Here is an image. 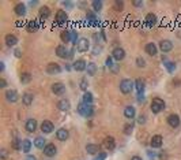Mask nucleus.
<instances>
[{
    "mask_svg": "<svg viewBox=\"0 0 181 160\" xmlns=\"http://www.w3.org/2000/svg\"><path fill=\"white\" fill-rule=\"evenodd\" d=\"M78 112L82 115V116L85 118H91L94 115V107L93 105H89V104H79L78 105Z\"/></svg>",
    "mask_w": 181,
    "mask_h": 160,
    "instance_id": "f257e3e1",
    "label": "nucleus"
},
{
    "mask_svg": "<svg viewBox=\"0 0 181 160\" xmlns=\"http://www.w3.org/2000/svg\"><path fill=\"white\" fill-rule=\"evenodd\" d=\"M165 107H166V104H165V101L162 100V99H159V97L152 99V101H151V112L152 114H159L161 111L165 110Z\"/></svg>",
    "mask_w": 181,
    "mask_h": 160,
    "instance_id": "f03ea898",
    "label": "nucleus"
},
{
    "mask_svg": "<svg viewBox=\"0 0 181 160\" xmlns=\"http://www.w3.org/2000/svg\"><path fill=\"white\" fill-rule=\"evenodd\" d=\"M135 88V82L131 81V79H123L121 82H120V91H121V93L124 95H128L132 92V89Z\"/></svg>",
    "mask_w": 181,
    "mask_h": 160,
    "instance_id": "7ed1b4c3",
    "label": "nucleus"
},
{
    "mask_svg": "<svg viewBox=\"0 0 181 160\" xmlns=\"http://www.w3.org/2000/svg\"><path fill=\"white\" fill-rule=\"evenodd\" d=\"M89 48H90V43H89L87 38H79L78 43H76V49L79 52H87Z\"/></svg>",
    "mask_w": 181,
    "mask_h": 160,
    "instance_id": "20e7f679",
    "label": "nucleus"
},
{
    "mask_svg": "<svg viewBox=\"0 0 181 160\" xmlns=\"http://www.w3.org/2000/svg\"><path fill=\"white\" fill-rule=\"evenodd\" d=\"M6 99H7L8 103H17L19 100V95L15 89H10V91L6 92Z\"/></svg>",
    "mask_w": 181,
    "mask_h": 160,
    "instance_id": "39448f33",
    "label": "nucleus"
},
{
    "mask_svg": "<svg viewBox=\"0 0 181 160\" xmlns=\"http://www.w3.org/2000/svg\"><path fill=\"white\" fill-rule=\"evenodd\" d=\"M167 124L173 129H177L180 126V116L177 114H171L167 116Z\"/></svg>",
    "mask_w": 181,
    "mask_h": 160,
    "instance_id": "423d86ee",
    "label": "nucleus"
},
{
    "mask_svg": "<svg viewBox=\"0 0 181 160\" xmlns=\"http://www.w3.org/2000/svg\"><path fill=\"white\" fill-rule=\"evenodd\" d=\"M112 57L114 60H117V62H120V60H123L124 57H125V51L120 47L114 48V49L112 51Z\"/></svg>",
    "mask_w": 181,
    "mask_h": 160,
    "instance_id": "0eeeda50",
    "label": "nucleus"
},
{
    "mask_svg": "<svg viewBox=\"0 0 181 160\" xmlns=\"http://www.w3.org/2000/svg\"><path fill=\"white\" fill-rule=\"evenodd\" d=\"M52 92L57 96H63L65 93V85L61 84V82H56V84L52 85Z\"/></svg>",
    "mask_w": 181,
    "mask_h": 160,
    "instance_id": "6e6552de",
    "label": "nucleus"
},
{
    "mask_svg": "<svg viewBox=\"0 0 181 160\" xmlns=\"http://www.w3.org/2000/svg\"><path fill=\"white\" fill-rule=\"evenodd\" d=\"M53 130H55V126H53V123L50 120H44L41 123V132L44 134H50Z\"/></svg>",
    "mask_w": 181,
    "mask_h": 160,
    "instance_id": "1a4fd4ad",
    "label": "nucleus"
},
{
    "mask_svg": "<svg viewBox=\"0 0 181 160\" xmlns=\"http://www.w3.org/2000/svg\"><path fill=\"white\" fill-rule=\"evenodd\" d=\"M46 73L50 75L59 74V73H61V67H60V65H57V63H49L46 66Z\"/></svg>",
    "mask_w": 181,
    "mask_h": 160,
    "instance_id": "9d476101",
    "label": "nucleus"
},
{
    "mask_svg": "<svg viewBox=\"0 0 181 160\" xmlns=\"http://www.w3.org/2000/svg\"><path fill=\"white\" fill-rule=\"evenodd\" d=\"M57 153V148L55 146V144H46V146L44 148V155L48 158H53Z\"/></svg>",
    "mask_w": 181,
    "mask_h": 160,
    "instance_id": "9b49d317",
    "label": "nucleus"
},
{
    "mask_svg": "<svg viewBox=\"0 0 181 160\" xmlns=\"http://www.w3.org/2000/svg\"><path fill=\"white\" fill-rule=\"evenodd\" d=\"M67 19H68V15H67L65 11L59 10V11L56 12V23L57 25H64L67 22Z\"/></svg>",
    "mask_w": 181,
    "mask_h": 160,
    "instance_id": "f8f14e48",
    "label": "nucleus"
},
{
    "mask_svg": "<svg viewBox=\"0 0 181 160\" xmlns=\"http://www.w3.org/2000/svg\"><path fill=\"white\" fill-rule=\"evenodd\" d=\"M56 55L61 59H68L69 57V51L65 48V45H59L56 48Z\"/></svg>",
    "mask_w": 181,
    "mask_h": 160,
    "instance_id": "ddd939ff",
    "label": "nucleus"
},
{
    "mask_svg": "<svg viewBox=\"0 0 181 160\" xmlns=\"http://www.w3.org/2000/svg\"><path fill=\"white\" fill-rule=\"evenodd\" d=\"M25 129H26L29 133H34L37 130V120L33 119V118L27 119L26 123H25Z\"/></svg>",
    "mask_w": 181,
    "mask_h": 160,
    "instance_id": "4468645a",
    "label": "nucleus"
},
{
    "mask_svg": "<svg viewBox=\"0 0 181 160\" xmlns=\"http://www.w3.org/2000/svg\"><path fill=\"white\" fill-rule=\"evenodd\" d=\"M68 137H69V133L67 129H64V127H61V129H59L56 132V138L59 140V141H67Z\"/></svg>",
    "mask_w": 181,
    "mask_h": 160,
    "instance_id": "2eb2a0df",
    "label": "nucleus"
},
{
    "mask_svg": "<svg viewBox=\"0 0 181 160\" xmlns=\"http://www.w3.org/2000/svg\"><path fill=\"white\" fill-rule=\"evenodd\" d=\"M159 49L162 52H170L173 49V43L170 40H162L159 43Z\"/></svg>",
    "mask_w": 181,
    "mask_h": 160,
    "instance_id": "dca6fc26",
    "label": "nucleus"
},
{
    "mask_svg": "<svg viewBox=\"0 0 181 160\" xmlns=\"http://www.w3.org/2000/svg\"><path fill=\"white\" fill-rule=\"evenodd\" d=\"M74 70L75 71H85L86 69H87V63H86V60L83 59H78L74 62Z\"/></svg>",
    "mask_w": 181,
    "mask_h": 160,
    "instance_id": "f3484780",
    "label": "nucleus"
},
{
    "mask_svg": "<svg viewBox=\"0 0 181 160\" xmlns=\"http://www.w3.org/2000/svg\"><path fill=\"white\" fill-rule=\"evenodd\" d=\"M162 144H163V138H162V136H159V134L152 136L151 142H150V145L152 146V148H161Z\"/></svg>",
    "mask_w": 181,
    "mask_h": 160,
    "instance_id": "a211bd4d",
    "label": "nucleus"
},
{
    "mask_svg": "<svg viewBox=\"0 0 181 160\" xmlns=\"http://www.w3.org/2000/svg\"><path fill=\"white\" fill-rule=\"evenodd\" d=\"M101 146L97 145V144H87L86 145V152L90 153V155H98V153H101Z\"/></svg>",
    "mask_w": 181,
    "mask_h": 160,
    "instance_id": "6ab92c4d",
    "label": "nucleus"
},
{
    "mask_svg": "<svg viewBox=\"0 0 181 160\" xmlns=\"http://www.w3.org/2000/svg\"><path fill=\"white\" fill-rule=\"evenodd\" d=\"M104 145H105V148L108 149V151H113L114 148H116V141H114V138L113 137H105V140H104Z\"/></svg>",
    "mask_w": 181,
    "mask_h": 160,
    "instance_id": "aec40b11",
    "label": "nucleus"
},
{
    "mask_svg": "<svg viewBox=\"0 0 181 160\" xmlns=\"http://www.w3.org/2000/svg\"><path fill=\"white\" fill-rule=\"evenodd\" d=\"M136 115V110L135 107H132V105H128V107L124 108V116L127 118V119H133Z\"/></svg>",
    "mask_w": 181,
    "mask_h": 160,
    "instance_id": "412c9836",
    "label": "nucleus"
},
{
    "mask_svg": "<svg viewBox=\"0 0 181 160\" xmlns=\"http://www.w3.org/2000/svg\"><path fill=\"white\" fill-rule=\"evenodd\" d=\"M57 108H59L60 111H68L69 108H71V103H69V100H67V99H61V100H59V103H57Z\"/></svg>",
    "mask_w": 181,
    "mask_h": 160,
    "instance_id": "4be33fe9",
    "label": "nucleus"
},
{
    "mask_svg": "<svg viewBox=\"0 0 181 160\" xmlns=\"http://www.w3.org/2000/svg\"><path fill=\"white\" fill-rule=\"evenodd\" d=\"M4 41L7 44V47H15L18 44V37L14 36V34H7L4 37Z\"/></svg>",
    "mask_w": 181,
    "mask_h": 160,
    "instance_id": "5701e85b",
    "label": "nucleus"
},
{
    "mask_svg": "<svg viewBox=\"0 0 181 160\" xmlns=\"http://www.w3.org/2000/svg\"><path fill=\"white\" fill-rule=\"evenodd\" d=\"M144 21H146V25H147L148 27H152L155 23H157V15L152 14V12H150V14L146 15Z\"/></svg>",
    "mask_w": 181,
    "mask_h": 160,
    "instance_id": "b1692460",
    "label": "nucleus"
},
{
    "mask_svg": "<svg viewBox=\"0 0 181 160\" xmlns=\"http://www.w3.org/2000/svg\"><path fill=\"white\" fill-rule=\"evenodd\" d=\"M14 11L18 17H23V15L26 14V6H25L23 3H18V4H15Z\"/></svg>",
    "mask_w": 181,
    "mask_h": 160,
    "instance_id": "393cba45",
    "label": "nucleus"
},
{
    "mask_svg": "<svg viewBox=\"0 0 181 160\" xmlns=\"http://www.w3.org/2000/svg\"><path fill=\"white\" fill-rule=\"evenodd\" d=\"M144 49L150 56H155L157 55V52H158V48H157V45H155L154 43H148L147 45L144 47Z\"/></svg>",
    "mask_w": 181,
    "mask_h": 160,
    "instance_id": "a878e982",
    "label": "nucleus"
},
{
    "mask_svg": "<svg viewBox=\"0 0 181 160\" xmlns=\"http://www.w3.org/2000/svg\"><path fill=\"white\" fill-rule=\"evenodd\" d=\"M50 17V10L48 7H41L40 8V19L41 21H45Z\"/></svg>",
    "mask_w": 181,
    "mask_h": 160,
    "instance_id": "bb28decb",
    "label": "nucleus"
},
{
    "mask_svg": "<svg viewBox=\"0 0 181 160\" xmlns=\"http://www.w3.org/2000/svg\"><path fill=\"white\" fill-rule=\"evenodd\" d=\"M144 88H146L144 81H143V79H140V78H138V79H136V81H135V89L138 91V93H139V95L143 93Z\"/></svg>",
    "mask_w": 181,
    "mask_h": 160,
    "instance_id": "cd10ccee",
    "label": "nucleus"
},
{
    "mask_svg": "<svg viewBox=\"0 0 181 160\" xmlns=\"http://www.w3.org/2000/svg\"><path fill=\"white\" fill-rule=\"evenodd\" d=\"M45 141L46 140L44 138V137H36V140H34V145H36V148H38V149H44L46 146Z\"/></svg>",
    "mask_w": 181,
    "mask_h": 160,
    "instance_id": "c85d7f7f",
    "label": "nucleus"
},
{
    "mask_svg": "<svg viewBox=\"0 0 181 160\" xmlns=\"http://www.w3.org/2000/svg\"><path fill=\"white\" fill-rule=\"evenodd\" d=\"M26 29H27V32L29 33H33V32H37V29H38V25H37V21H29V23H27V26H26Z\"/></svg>",
    "mask_w": 181,
    "mask_h": 160,
    "instance_id": "c756f323",
    "label": "nucleus"
},
{
    "mask_svg": "<svg viewBox=\"0 0 181 160\" xmlns=\"http://www.w3.org/2000/svg\"><path fill=\"white\" fill-rule=\"evenodd\" d=\"M30 149H31V141L30 140H23V141H22V152L29 153Z\"/></svg>",
    "mask_w": 181,
    "mask_h": 160,
    "instance_id": "7c9ffc66",
    "label": "nucleus"
},
{
    "mask_svg": "<svg viewBox=\"0 0 181 160\" xmlns=\"http://www.w3.org/2000/svg\"><path fill=\"white\" fill-rule=\"evenodd\" d=\"M33 95L31 93H25L23 96H22V101H23L25 105H30L31 103H33Z\"/></svg>",
    "mask_w": 181,
    "mask_h": 160,
    "instance_id": "2f4dec72",
    "label": "nucleus"
},
{
    "mask_svg": "<svg viewBox=\"0 0 181 160\" xmlns=\"http://www.w3.org/2000/svg\"><path fill=\"white\" fill-rule=\"evenodd\" d=\"M87 74L89 75H95V73H97V65L95 63H87Z\"/></svg>",
    "mask_w": 181,
    "mask_h": 160,
    "instance_id": "473e14b6",
    "label": "nucleus"
},
{
    "mask_svg": "<svg viewBox=\"0 0 181 160\" xmlns=\"http://www.w3.org/2000/svg\"><path fill=\"white\" fill-rule=\"evenodd\" d=\"M102 6H104V3L101 2V0H94V2L91 3V7H93L95 12H100L101 10H102Z\"/></svg>",
    "mask_w": 181,
    "mask_h": 160,
    "instance_id": "72a5a7b5",
    "label": "nucleus"
},
{
    "mask_svg": "<svg viewBox=\"0 0 181 160\" xmlns=\"http://www.w3.org/2000/svg\"><path fill=\"white\" fill-rule=\"evenodd\" d=\"M93 100H94L93 95H91L90 92H85V95H83V103H85V104L91 105V103H93Z\"/></svg>",
    "mask_w": 181,
    "mask_h": 160,
    "instance_id": "f704fd0d",
    "label": "nucleus"
},
{
    "mask_svg": "<svg viewBox=\"0 0 181 160\" xmlns=\"http://www.w3.org/2000/svg\"><path fill=\"white\" fill-rule=\"evenodd\" d=\"M19 79H21L22 84H29V82L31 81V75H30V73H22L21 77H19Z\"/></svg>",
    "mask_w": 181,
    "mask_h": 160,
    "instance_id": "c9c22d12",
    "label": "nucleus"
},
{
    "mask_svg": "<svg viewBox=\"0 0 181 160\" xmlns=\"http://www.w3.org/2000/svg\"><path fill=\"white\" fill-rule=\"evenodd\" d=\"M11 146H12V149H15V151H19V149H22V141L19 138H14L11 142Z\"/></svg>",
    "mask_w": 181,
    "mask_h": 160,
    "instance_id": "e433bc0d",
    "label": "nucleus"
},
{
    "mask_svg": "<svg viewBox=\"0 0 181 160\" xmlns=\"http://www.w3.org/2000/svg\"><path fill=\"white\" fill-rule=\"evenodd\" d=\"M60 38H61L63 43H69V30H63L61 34H60Z\"/></svg>",
    "mask_w": 181,
    "mask_h": 160,
    "instance_id": "4c0bfd02",
    "label": "nucleus"
},
{
    "mask_svg": "<svg viewBox=\"0 0 181 160\" xmlns=\"http://www.w3.org/2000/svg\"><path fill=\"white\" fill-rule=\"evenodd\" d=\"M79 88H81L83 92H87V88H89V82H87V79H86V78L81 79V82H79Z\"/></svg>",
    "mask_w": 181,
    "mask_h": 160,
    "instance_id": "58836bf2",
    "label": "nucleus"
},
{
    "mask_svg": "<svg viewBox=\"0 0 181 160\" xmlns=\"http://www.w3.org/2000/svg\"><path fill=\"white\" fill-rule=\"evenodd\" d=\"M114 10H116V11H123L124 10V3L120 2V0H116V2H114Z\"/></svg>",
    "mask_w": 181,
    "mask_h": 160,
    "instance_id": "ea45409f",
    "label": "nucleus"
},
{
    "mask_svg": "<svg viewBox=\"0 0 181 160\" xmlns=\"http://www.w3.org/2000/svg\"><path fill=\"white\" fill-rule=\"evenodd\" d=\"M76 38H78V34H76L75 30H69V40H71L72 44H76L78 41H76Z\"/></svg>",
    "mask_w": 181,
    "mask_h": 160,
    "instance_id": "a19ab883",
    "label": "nucleus"
},
{
    "mask_svg": "<svg viewBox=\"0 0 181 160\" xmlns=\"http://www.w3.org/2000/svg\"><path fill=\"white\" fill-rule=\"evenodd\" d=\"M165 67L167 69V71H169V73H173L174 70H176V65H174L173 62H166V63H165Z\"/></svg>",
    "mask_w": 181,
    "mask_h": 160,
    "instance_id": "79ce46f5",
    "label": "nucleus"
},
{
    "mask_svg": "<svg viewBox=\"0 0 181 160\" xmlns=\"http://www.w3.org/2000/svg\"><path fill=\"white\" fill-rule=\"evenodd\" d=\"M87 19H89V22H90L91 25H97V22H95V21H97V18L94 17V14L89 12V14H87Z\"/></svg>",
    "mask_w": 181,
    "mask_h": 160,
    "instance_id": "37998d69",
    "label": "nucleus"
},
{
    "mask_svg": "<svg viewBox=\"0 0 181 160\" xmlns=\"http://www.w3.org/2000/svg\"><path fill=\"white\" fill-rule=\"evenodd\" d=\"M136 66L138 67H146V60L143 59V57H138V59H136Z\"/></svg>",
    "mask_w": 181,
    "mask_h": 160,
    "instance_id": "c03bdc74",
    "label": "nucleus"
},
{
    "mask_svg": "<svg viewBox=\"0 0 181 160\" xmlns=\"http://www.w3.org/2000/svg\"><path fill=\"white\" fill-rule=\"evenodd\" d=\"M132 130H133L132 124H125V126H124V133H125V134H131Z\"/></svg>",
    "mask_w": 181,
    "mask_h": 160,
    "instance_id": "a18cd8bd",
    "label": "nucleus"
},
{
    "mask_svg": "<svg viewBox=\"0 0 181 160\" xmlns=\"http://www.w3.org/2000/svg\"><path fill=\"white\" fill-rule=\"evenodd\" d=\"M105 159H106V153H105V152H101V153H98L97 158H94L93 160H105Z\"/></svg>",
    "mask_w": 181,
    "mask_h": 160,
    "instance_id": "49530a36",
    "label": "nucleus"
},
{
    "mask_svg": "<svg viewBox=\"0 0 181 160\" xmlns=\"http://www.w3.org/2000/svg\"><path fill=\"white\" fill-rule=\"evenodd\" d=\"M106 66L109 67V69L110 67H113V57H108L106 59Z\"/></svg>",
    "mask_w": 181,
    "mask_h": 160,
    "instance_id": "de8ad7c7",
    "label": "nucleus"
},
{
    "mask_svg": "<svg viewBox=\"0 0 181 160\" xmlns=\"http://www.w3.org/2000/svg\"><path fill=\"white\" fill-rule=\"evenodd\" d=\"M63 6L67 8H72L74 7V3H71V2H63Z\"/></svg>",
    "mask_w": 181,
    "mask_h": 160,
    "instance_id": "09e8293b",
    "label": "nucleus"
},
{
    "mask_svg": "<svg viewBox=\"0 0 181 160\" xmlns=\"http://www.w3.org/2000/svg\"><path fill=\"white\" fill-rule=\"evenodd\" d=\"M6 86H7V81L4 78H2L0 79V88H6Z\"/></svg>",
    "mask_w": 181,
    "mask_h": 160,
    "instance_id": "8fccbe9b",
    "label": "nucleus"
},
{
    "mask_svg": "<svg viewBox=\"0 0 181 160\" xmlns=\"http://www.w3.org/2000/svg\"><path fill=\"white\" fill-rule=\"evenodd\" d=\"M138 122H139V123H140V124H143V123H144V122H146V116H144V115H140V116H139Z\"/></svg>",
    "mask_w": 181,
    "mask_h": 160,
    "instance_id": "3c124183",
    "label": "nucleus"
},
{
    "mask_svg": "<svg viewBox=\"0 0 181 160\" xmlns=\"http://www.w3.org/2000/svg\"><path fill=\"white\" fill-rule=\"evenodd\" d=\"M15 56H17V57H21V56H22V51H21V49H15Z\"/></svg>",
    "mask_w": 181,
    "mask_h": 160,
    "instance_id": "603ef678",
    "label": "nucleus"
},
{
    "mask_svg": "<svg viewBox=\"0 0 181 160\" xmlns=\"http://www.w3.org/2000/svg\"><path fill=\"white\" fill-rule=\"evenodd\" d=\"M133 6H135V7H142L143 2H133Z\"/></svg>",
    "mask_w": 181,
    "mask_h": 160,
    "instance_id": "864d4df0",
    "label": "nucleus"
},
{
    "mask_svg": "<svg viewBox=\"0 0 181 160\" xmlns=\"http://www.w3.org/2000/svg\"><path fill=\"white\" fill-rule=\"evenodd\" d=\"M138 100L139 101H144V96H143V93H140V95L138 96Z\"/></svg>",
    "mask_w": 181,
    "mask_h": 160,
    "instance_id": "5fc2aeb1",
    "label": "nucleus"
},
{
    "mask_svg": "<svg viewBox=\"0 0 181 160\" xmlns=\"http://www.w3.org/2000/svg\"><path fill=\"white\" fill-rule=\"evenodd\" d=\"M26 160H37V159H36V156H33V155H29L27 158H26Z\"/></svg>",
    "mask_w": 181,
    "mask_h": 160,
    "instance_id": "6e6d98bb",
    "label": "nucleus"
},
{
    "mask_svg": "<svg viewBox=\"0 0 181 160\" xmlns=\"http://www.w3.org/2000/svg\"><path fill=\"white\" fill-rule=\"evenodd\" d=\"M131 160H143V159L140 158V156H132Z\"/></svg>",
    "mask_w": 181,
    "mask_h": 160,
    "instance_id": "4d7b16f0",
    "label": "nucleus"
},
{
    "mask_svg": "<svg viewBox=\"0 0 181 160\" xmlns=\"http://www.w3.org/2000/svg\"><path fill=\"white\" fill-rule=\"evenodd\" d=\"M173 85H181V81H180V79H174V81H173Z\"/></svg>",
    "mask_w": 181,
    "mask_h": 160,
    "instance_id": "13d9d810",
    "label": "nucleus"
},
{
    "mask_svg": "<svg viewBox=\"0 0 181 160\" xmlns=\"http://www.w3.org/2000/svg\"><path fill=\"white\" fill-rule=\"evenodd\" d=\"M6 156H7V152H6L4 149H3V151H2V158H3V159H6Z\"/></svg>",
    "mask_w": 181,
    "mask_h": 160,
    "instance_id": "bf43d9fd",
    "label": "nucleus"
}]
</instances>
